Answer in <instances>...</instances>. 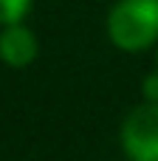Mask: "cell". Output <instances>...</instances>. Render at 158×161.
<instances>
[{
    "mask_svg": "<svg viewBox=\"0 0 158 161\" xmlns=\"http://www.w3.org/2000/svg\"><path fill=\"white\" fill-rule=\"evenodd\" d=\"M141 93H144V99H147V102H158V71H155V74H150V76L144 79Z\"/></svg>",
    "mask_w": 158,
    "mask_h": 161,
    "instance_id": "5",
    "label": "cell"
},
{
    "mask_svg": "<svg viewBox=\"0 0 158 161\" xmlns=\"http://www.w3.org/2000/svg\"><path fill=\"white\" fill-rule=\"evenodd\" d=\"M28 8H31V0H0V25L23 20Z\"/></svg>",
    "mask_w": 158,
    "mask_h": 161,
    "instance_id": "4",
    "label": "cell"
},
{
    "mask_svg": "<svg viewBox=\"0 0 158 161\" xmlns=\"http://www.w3.org/2000/svg\"><path fill=\"white\" fill-rule=\"evenodd\" d=\"M40 45L31 28H25L20 20L3 25L0 31V59L11 68H25L28 62H34Z\"/></svg>",
    "mask_w": 158,
    "mask_h": 161,
    "instance_id": "3",
    "label": "cell"
},
{
    "mask_svg": "<svg viewBox=\"0 0 158 161\" xmlns=\"http://www.w3.org/2000/svg\"><path fill=\"white\" fill-rule=\"evenodd\" d=\"M107 37L122 51H141L158 40V0H119L107 14Z\"/></svg>",
    "mask_w": 158,
    "mask_h": 161,
    "instance_id": "1",
    "label": "cell"
},
{
    "mask_svg": "<svg viewBox=\"0 0 158 161\" xmlns=\"http://www.w3.org/2000/svg\"><path fill=\"white\" fill-rule=\"evenodd\" d=\"M122 147L130 161H158V102L136 108L124 119Z\"/></svg>",
    "mask_w": 158,
    "mask_h": 161,
    "instance_id": "2",
    "label": "cell"
}]
</instances>
